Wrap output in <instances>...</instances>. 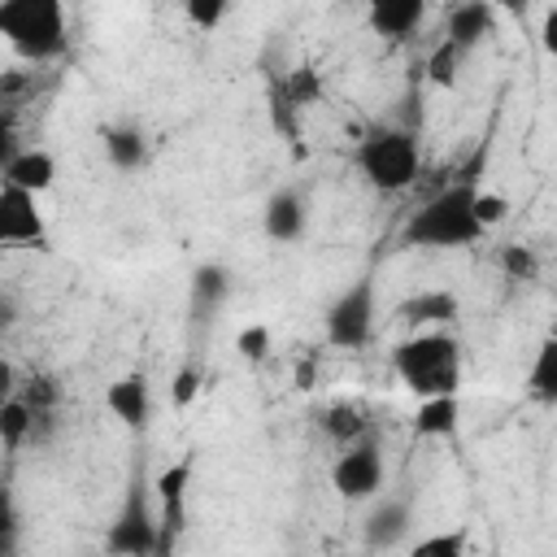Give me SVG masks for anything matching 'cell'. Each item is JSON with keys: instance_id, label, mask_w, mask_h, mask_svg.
Instances as JSON below:
<instances>
[{"instance_id": "1", "label": "cell", "mask_w": 557, "mask_h": 557, "mask_svg": "<svg viewBox=\"0 0 557 557\" xmlns=\"http://www.w3.org/2000/svg\"><path fill=\"white\" fill-rule=\"evenodd\" d=\"M474 178H453L448 187L431 191L418 209H409L405 226H400V244L409 248H431V252H457L479 244L487 231L474 218Z\"/></svg>"}, {"instance_id": "2", "label": "cell", "mask_w": 557, "mask_h": 557, "mask_svg": "<svg viewBox=\"0 0 557 557\" xmlns=\"http://www.w3.org/2000/svg\"><path fill=\"white\" fill-rule=\"evenodd\" d=\"M352 165L357 174L383 191V196H400L418 183L422 174V139L413 126H396V122H374L357 135L352 144Z\"/></svg>"}, {"instance_id": "3", "label": "cell", "mask_w": 557, "mask_h": 557, "mask_svg": "<svg viewBox=\"0 0 557 557\" xmlns=\"http://www.w3.org/2000/svg\"><path fill=\"white\" fill-rule=\"evenodd\" d=\"M461 366H466V352L453 331H413L392 348V370L418 400L457 396Z\"/></svg>"}, {"instance_id": "4", "label": "cell", "mask_w": 557, "mask_h": 557, "mask_svg": "<svg viewBox=\"0 0 557 557\" xmlns=\"http://www.w3.org/2000/svg\"><path fill=\"white\" fill-rule=\"evenodd\" d=\"M0 35L22 61L48 65V61L65 57V48H70L65 4L61 0H4L0 4Z\"/></svg>"}, {"instance_id": "5", "label": "cell", "mask_w": 557, "mask_h": 557, "mask_svg": "<svg viewBox=\"0 0 557 557\" xmlns=\"http://www.w3.org/2000/svg\"><path fill=\"white\" fill-rule=\"evenodd\" d=\"M374 322H379V287L370 274L352 278L322 313V335L331 348H344V352H357L374 339Z\"/></svg>"}, {"instance_id": "6", "label": "cell", "mask_w": 557, "mask_h": 557, "mask_svg": "<svg viewBox=\"0 0 557 557\" xmlns=\"http://www.w3.org/2000/svg\"><path fill=\"white\" fill-rule=\"evenodd\" d=\"M104 553L109 557H161V522H157V500L148 496L144 483H135L113 513L104 531Z\"/></svg>"}, {"instance_id": "7", "label": "cell", "mask_w": 557, "mask_h": 557, "mask_svg": "<svg viewBox=\"0 0 557 557\" xmlns=\"http://www.w3.org/2000/svg\"><path fill=\"white\" fill-rule=\"evenodd\" d=\"M331 487L339 500L348 505H366V500H379L383 496V483H387V461H383V444L374 435L348 444L335 453L331 470H326Z\"/></svg>"}, {"instance_id": "8", "label": "cell", "mask_w": 557, "mask_h": 557, "mask_svg": "<svg viewBox=\"0 0 557 557\" xmlns=\"http://www.w3.org/2000/svg\"><path fill=\"white\" fill-rule=\"evenodd\" d=\"M191 457H174L170 466L157 470L152 479V500H157V522H161V557H170L174 540L187 527V487H191Z\"/></svg>"}, {"instance_id": "9", "label": "cell", "mask_w": 557, "mask_h": 557, "mask_svg": "<svg viewBox=\"0 0 557 557\" xmlns=\"http://www.w3.org/2000/svg\"><path fill=\"white\" fill-rule=\"evenodd\" d=\"M48 222L39 213V196L0 187V244L4 248H44Z\"/></svg>"}, {"instance_id": "10", "label": "cell", "mask_w": 557, "mask_h": 557, "mask_svg": "<svg viewBox=\"0 0 557 557\" xmlns=\"http://www.w3.org/2000/svg\"><path fill=\"white\" fill-rule=\"evenodd\" d=\"M104 409L126 426V431H144L152 422V383L144 370H126L104 387Z\"/></svg>"}, {"instance_id": "11", "label": "cell", "mask_w": 557, "mask_h": 557, "mask_svg": "<svg viewBox=\"0 0 557 557\" xmlns=\"http://www.w3.org/2000/svg\"><path fill=\"white\" fill-rule=\"evenodd\" d=\"M457 313H461V300L448 287H422L396 305V322L409 326V335L413 331H444L448 322H457Z\"/></svg>"}, {"instance_id": "12", "label": "cell", "mask_w": 557, "mask_h": 557, "mask_svg": "<svg viewBox=\"0 0 557 557\" xmlns=\"http://www.w3.org/2000/svg\"><path fill=\"white\" fill-rule=\"evenodd\" d=\"M409 527H413L409 500H400V496H379V500L370 505L366 522H361V540H366L370 553H387V548H396V544L409 540Z\"/></svg>"}, {"instance_id": "13", "label": "cell", "mask_w": 557, "mask_h": 557, "mask_svg": "<svg viewBox=\"0 0 557 557\" xmlns=\"http://www.w3.org/2000/svg\"><path fill=\"white\" fill-rule=\"evenodd\" d=\"M0 178H4V187L44 196L57 183V157L48 148H13V152H4V174Z\"/></svg>"}, {"instance_id": "14", "label": "cell", "mask_w": 557, "mask_h": 557, "mask_svg": "<svg viewBox=\"0 0 557 557\" xmlns=\"http://www.w3.org/2000/svg\"><path fill=\"white\" fill-rule=\"evenodd\" d=\"M422 22H426V0H374L366 9V26L379 39H392V44L418 35Z\"/></svg>"}, {"instance_id": "15", "label": "cell", "mask_w": 557, "mask_h": 557, "mask_svg": "<svg viewBox=\"0 0 557 557\" xmlns=\"http://www.w3.org/2000/svg\"><path fill=\"white\" fill-rule=\"evenodd\" d=\"M309 226V209H305V196L292 191V187H278L265 209H261V231L274 239V244H296Z\"/></svg>"}, {"instance_id": "16", "label": "cell", "mask_w": 557, "mask_h": 557, "mask_svg": "<svg viewBox=\"0 0 557 557\" xmlns=\"http://www.w3.org/2000/svg\"><path fill=\"white\" fill-rule=\"evenodd\" d=\"M492 30H496V9H492V4H483V0H466V4H453V9H448V26H444V35H448L453 44H461L466 52H474Z\"/></svg>"}, {"instance_id": "17", "label": "cell", "mask_w": 557, "mask_h": 557, "mask_svg": "<svg viewBox=\"0 0 557 557\" xmlns=\"http://www.w3.org/2000/svg\"><path fill=\"white\" fill-rule=\"evenodd\" d=\"M461 426V400L457 396H431L418 400V413L409 422L413 440H453Z\"/></svg>"}, {"instance_id": "18", "label": "cell", "mask_w": 557, "mask_h": 557, "mask_svg": "<svg viewBox=\"0 0 557 557\" xmlns=\"http://www.w3.org/2000/svg\"><path fill=\"white\" fill-rule=\"evenodd\" d=\"M100 148L109 157L113 170H139L148 161V139L139 126H126V122H113V126H100Z\"/></svg>"}, {"instance_id": "19", "label": "cell", "mask_w": 557, "mask_h": 557, "mask_svg": "<svg viewBox=\"0 0 557 557\" xmlns=\"http://www.w3.org/2000/svg\"><path fill=\"white\" fill-rule=\"evenodd\" d=\"M527 396L540 405H557V335H544L527 361Z\"/></svg>"}, {"instance_id": "20", "label": "cell", "mask_w": 557, "mask_h": 557, "mask_svg": "<svg viewBox=\"0 0 557 557\" xmlns=\"http://www.w3.org/2000/svg\"><path fill=\"white\" fill-rule=\"evenodd\" d=\"M318 422H322V435H326L335 448H348V444H357V440L374 435L370 418H366V413H361L352 400H335V405H326Z\"/></svg>"}, {"instance_id": "21", "label": "cell", "mask_w": 557, "mask_h": 557, "mask_svg": "<svg viewBox=\"0 0 557 557\" xmlns=\"http://www.w3.org/2000/svg\"><path fill=\"white\" fill-rule=\"evenodd\" d=\"M35 422H39V409L22 392L4 396L0 400V444H4V453H17L35 435Z\"/></svg>"}, {"instance_id": "22", "label": "cell", "mask_w": 557, "mask_h": 557, "mask_svg": "<svg viewBox=\"0 0 557 557\" xmlns=\"http://www.w3.org/2000/svg\"><path fill=\"white\" fill-rule=\"evenodd\" d=\"M405 557H470V527H444L426 531L409 544Z\"/></svg>"}, {"instance_id": "23", "label": "cell", "mask_w": 557, "mask_h": 557, "mask_svg": "<svg viewBox=\"0 0 557 557\" xmlns=\"http://www.w3.org/2000/svg\"><path fill=\"white\" fill-rule=\"evenodd\" d=\"M466 48L461 44H453L448 35H440L435 39V48L426 52V78L435 83V87H453L457 78H461V65H466Z\"/></svg>"}, {"instance_id": "24", "label": "cell", "mask_w": 557, "mask_h": 557, "mask_svg": "<svg viewBox=\"0 0 557 557\" xmlns=\"http://www.w3.org/2000/svg\"><path fill=\"white\" fill-rule=\"evenodd\" d=\"M496 265L505 270V278H518V283L540 278V257H535V248H531V244H518V239H509V244L496 248Z\"/></svg>"}, {"instance_id": "25", "label": "cell", "mask_w": 557, "mask_h": 557, "mask_svg": "<svg viewBox=\"0 0 557 557\" xmlns=\"http://www.w3.org/2000/svg\"><path fill=\"white\" fill-rule=\"evenodd\" d=\"M278 91H283V109H305V104H313L322 96V78L309 65H300L278 83Z\"/></svg>"}, {"instance_id": "26", "label": "cell", "mask_w": 557, "mask_h": 557, "mask_svg": "<svg viewBox=\"0 0 557 557\" xmlns=\"http://www.w3.org/2000/svg\"><path fill=\"white\" fill-rule=\"evenodd\" d=\"M235 348H239V357L244 361H265L270 357V348H274V331L265 326V322H248L239 335H235Z\"/></svg>"}, {"instance_id": "27", "label": "cell", "mask_w": 557, "mask_h": 557, "mask_svg": "<svg viewBox=\"0 0 557 557\" xmlns=\"http://www.w3.org/2000/svg\"><path fill=\"white\" fill-rule=\"evenodd\" d=\"M226 287H231V278H226V270L222 265H200L196 270V278H191V296H196V305H218L222 296H226Z\"/></svg>"}, {"instance_id": "28", "label": "cell", "mask_w": 557, "mask_h": 557, "mask_svg": "<svg viewBox=\"0 0 557 557\" xmlns=\"http://www.w3.org/2000/svg\"><path fill=\"white\" fill-rule=\"evenodd\" d=\"M200 387H205V374H200V366H178L174 370V379H170V405L174 409H187L196 396H200Z\"/></svg>"}, {"instance_id": "29", "label": "cell", "mask_w": 557, "mask_h": 557, "mask_svg": "<svg viewBox=\"0 0 557 557\" xmlns=\"http://www.w3.org/2000/svg\"><path fill=\"white\" fill-rule=\"evenodd\" d=\"M226 13H231L226 0H187V4H183V17H187L196 30H218V26L226 22Z\"/></svg>"}, {"instance_id": "30", "label": "cell", "mask_w": 557, "mask_h": 557, "mask_svg": "<svg viewBox=\"0 0 557 557\" xmlns=\"http://www.w3.org/2000/svg\"><path fill=\"white\" fill-rule=\"evenodd\" d=\"M474 218L483 222V231H496L509 218V200L500 191H492V187H479L474 191Z\"/></svg>"}, {"instance_id": "31", "label": "cell", "mask_w": 557, "mask_h": 557, "mask_svg": "<svg viewBox=\"0 0 557 557\" xmlns=\"http://www.w3.org/2000/svg\"><path fill=\"white\" fill-rule=\"evenodd\" d=\"M540 48H544L548 57H557V4L540 13Z\"/></svg>"}]
</instances>
